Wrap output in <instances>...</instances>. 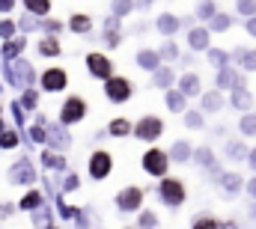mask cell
Wrapping results in <instances>:
<instances>
[{"instance_id": "6da1fadb", "label": "cell", "mask_w": 256, "mask_h": 229, "mask_svg": "<svg viewBox=\"0 0 256 229\" xmlns=\"http://www.w3.org/2000/svg\"><path fill=\"white\" fill-rule=\"evenodd\" d=\"M158 200H161L164 206H170V208H182L185 200H188V188H185V182L176 178V176L161 178V184H158Z\"/></svg>"}, {"instance_id": "7a4b0ae2", "label": "cell", "mask_w": 256, "mask_h": 229, "mask_svg": "<svg viewBox=\"0 0 256 229\" xmlns=\"http://www.w3.org/2000/svg\"><path fill=\"white\" fill-rule=\"evenodd\" d=\"M140 164H143V172H146V176H152V178H167L170 158H167V152H164V149H158V146H149V149L143 152Z\"/></svg>"}, {"instance_id": "3957f363", "label": "cell", "mask_w": 256, "mask_h": 229, "mask_svg": "<svg viewBox=\"0 0 256 229\" xmlns=\"http://www.w3.org/2000/svg\"><path fill=\"white\" fill-rule=\"evenodd\" d=\"M3 78L12 84V86H24V90H33V80H36V72L27 60H15V62H6L3 68Z\"/></svg>"}, {"instance_id": "277c9868", "label": "cell", "mask_w": 256, "mask_h": 229, "mask_svg": "<svg viewBox=\"0 0 256 229\" xmlns=\"http://www.w3.org/2000/svg\"><path fill=\"white\" fill-rule=\"evenodd\" d=\"M131 134L137 137V140H143V143H155L161 134H164V119L161 116H140L137 122H134V128H131Z\"/></svg>"}, {"instance_id": "5b68a950", "label": "cell", "mask_w": 256, "mask_h": 229, "mask_svg": "<svg viewBox=\"0 0 256 229\" xmlns=\"http://www.w3.org/2000/svg\"><path fill=\"white\" fill-rule=\"evenodd\" d=\"M131 96H134V84L128 78L114 74L110 80H104V98L110 104H126V102H131Z\"/></svg>"}, {"instance_id": "8992f818", "label": "cell", "mask_w": 256, "mask_h": 229, "mask_svg": "<svg viewBox=\"0 0 256 229\" xmlns=\"http://www.w3.org/2000/svg\"><path fill=\"white\" fill-rule=\"evenodd\" d=\"M84 62H86L90 78H96V80H110V78H114V62H110L108 54H102V51H90Z\"/></svg>"}, {"instance_id": "52a82bcc", "label": "cell", "mask_w": 256, "mask_h": 229, "mask_svg": "<svg viewBox=\"0 0 256 229\" xmlns=\"http://www.w3.org/2000/svg\"><path fill=\"white\" fill-rule=\"evenodd\" d=\"M84 116H86V102L80 98V96H68L63 102V108H60V125H78V122H84Z\"/></svg>"}, {"instance_id": "ba28073f", "label": "cell", "mask_w": 256, "mask_h": 229, "mask_svg": "<svg viewBox=\"0 0 256 229\" xmlns=\"http://www.w3.org/2000/svg\"><path fill=\"white\" fill-rule=\"evenodd\" d=\"M110 172H114V155L108 149H98V152L90 155V176H92V182H104Z\"/></svg>"}, {"instance_id": "9c48e42d", "label": "cell", "mask_w": 256, "mask_h": 229, "mask_svg": "<svg viewBox=\"0 0 256 229\" xmlns=\"http://www.w3.org/2000/svg\"><path fill=\"white\" fill-rule=\"evenodd\" d=\"M140 206H143V188L128 184V188H122V190L116 194V208H120V212L131 214V212H140Z\"/></svg>"}, {"instance_id": "30bf717a", "label": "cell", "mask_w": 256, "mask_h": 229, "mask_svg": "<svg viewBox=\"0 0 256 229\" xmlns=\"http://www.w3.org/2000/svg\"><path fill=\"white\" fill-rule=\"evenodd\" d=\"M66 86H68L66 68L54 66V68H45V72H42V90H45V92H63Z\"/></svg>"}, {"instance_id": "8fae6325", "label": "cell", "mask_w": 256, "mask_h": 229, "mask_svg": "<svg viewBox=\"0 0 256 229\" xmlns=\"http://www.w3.org/2000/svg\"><path fill=\"white\" fill-rule=\"evenodd\" d=\"M176 90H179L185 98H196V96H202V80H200L196 72H185V74H179Z\"/></svg>"}, {"instance_id": "7c38bea8", "label": "cell", "mask_w": 256, "mask_h": 229, "mask_svg": "<svg viewBox=\"0 0 256 229\" xmlns=\"http://www.w3.org/2000/svg\"><path fill=\"white\" fill-rule=\"evenodd\" d=\"M218 188L224 190V196H238V194L244 190V178H242L236 170H226V172H220Z\"/></svg>"}, {"instance_id": "4fadbf2b", "label": "cell", "mask_w": 256, "mask_h": 229, "mask_svg": "<svg viewBox=\"0 0 256 229\" xmlns=\"http://www.w3.org/2000/svg\"><path fill=\"white\" fill-rule=\"evenodd\" d=\"M9 182H15V184H33V182H36V170H33V164H30L27 158H21V161L9 170Z\"/></svg>"}, {"instance_id": "5bb4252c", "label": "cell", "mask_w": 256, "mask_h": 229, "mask_svg": "<svg viewBox=\"0 0 256 229\" xmlns=\"http://www.w3.org/2000/svg\"><path fill=\"white\" fill-rule=\"evenodd\" d=\"M208 45H212V33H208L206 24L188 30V48H191V51H208Z\"/></svg>"}, {"instance_id": "9a60e30c", "label": "cell", "mask_w": 256, "mask_h": 229, "mask_svg": "<svg viewBox=\"0 0 256 229\" xmlns=\"http://www.w3.org/2000/svg\"><path fill=\"white\" fill-rule=\"evenodd\" d=\"M224 104H226V102H224V92H218V90L200 96V114H220Z\"/></svg>"}, {"instance_id": "2e32d148", "label": "cell", "mask_w": 256, "mask_h": 229, "mask_svg": "<svg viewBox=\"0 0 256 229\" xmlns=\"http://www.w3.org/2000/svg\"><path fill=\"white\" fill-rule=\"evenodd\" d=\"M194 155V146L188 140H176L170 149H167V158H170V164H188Z\"/></svg>"}, {"instance_id": "e0dca14e", "label": "cell", "mask_w": 256, "mask_h": 229, "mask_svg": "<svg viewBox=\"0 0 256 229\" xmlns=\"http://www.w3.org/2000/svg\"><path fill=\"white\" fill-rule=\"evenodd\" d=\"M134 62H137L143 72H152V74L161 68V57H158V51H152V48H140L137 57H134Z\"/></svg>"}, {"instance_id": "ac0fdd59", "label": "cell", "mask_w": 256, "mask_h": 229, "mask_svg": "<svg viewBox=\"0 0 256 229\" xmlns=\"http://www.w3.org/2000/svg\"><path fill=\"white\" fill-rule=\"evenodd\" d=\"M230 104H232L236 110L250 114V108H254V92H250L248 86H236V90H232V96H230Z\"/></svg>"}, {"instance_id": "d6986e66", "label": "cell", "mask_w": 256, "mask_h": 229, "mask_svg": "<svg viewBox=\"0 0 256 229\" xmlns=\"http://www.w3.org/2000/svg\"><path fill=\"white\" fill-rule=\"evenodd\" d=\"M45 143H51L54 149H68V146H72V137L66 134L63 128H57V125H48V122H45Z\"/></svg>"}, {"instance_id": "ffe728a7", "label": "cell", "mask_w": 256, "mask_h": 229, "mask_svg": "<svg viewBox=\"0 0 256 229\" xmlns=\"http://www.w3.org/2000/svg\"><path fill=\"white\" fill-rule=\"evenodd\" d=\"M155 30H158L161 36H173L176 30H182V21H179L176 15H170V12H164V15L155 18Z\"/></svg>"}, {"instance_id": "44dd1931", "label": "cell", "mask_w": 256, "mask_h": 229, "mask_svg": "<svg viewBox=\"0 0 256 229\" xmlns=\"http://www.w3.org/2000/svg\"><path fill=\"white\" fill-rule=\"evenodd\" d=\"M176 80H179V74H176L170 66H161V68L152 74V86H158V90H164V92H167V90H170Z\"/></svg>"}, {"instance_id": "7402d4cb", "label": "cell", "mask_w": 256, "mask_h": 229, "mask_svg": "<svg viewBox=\"0 0 256 229\" xmlns=\"http://www.w3.org/2000/svg\"><path fill=\"white\" fill-rule=\"evenodd\" d=\"M191 161L196 164V167H202V170H208V167H214L218 164V158H214V149L206 143V146H196L191 155Z\"/></svg>"}, {"instance_id": "603a6c76", "label": "cell", "mask_w": 256, "mask_h": 229, "mask_svg": "<svg viewBox=\"0 0 256 229\" xmlns=\"http://www.w3.org/2000/svg\"><path fill=\"white\" fill-rule=\"evenodd\" d=\"M230 57H232V62H238L242 72H256V48H250V51L248 48H238Z\"/></svg>"}, {"instance_id": "cb8c5ba5", "label": "cell", "mask_w": 256, "mask_h": 229, "mask_svg": "<svg viewBox=\"0 0 256 229\" xmlns=\"http://www.w3.org/2000/svg\"><path fill=\"white\" fill-rule=\"evenodd\" d=\"M248 152H250V146L244 143V140H226V146H224V155H226V161H248Z\"/></svg>"}, {"instance_id": "d4e9b609", "label": "cell", "mask_w": 256, "mask_h": 229, "mask_svg": "<svg viewBox=\"0 0 256 229\" xmlns=\"http://www.w3.org/2000/svg\"><path fill=\"white\" fill-rule=\"evenodd\" d=\"M164 98H167V108H170L173 114H182V116L188 114V98H185L179 90H167Z\"/></svg>"}, {"instance_id": "484cf974", "label": "cell", "mask_w": 256, "mask_h": 229, "mask_svg": "<svg viewBox=\"0 0 256 229\" xmlns=\"http://www.w3.org/2000/svg\"><path fill=\"white\" fill-rule=\"evenodd\" d=\"M24 45H27V39H24V36H18V39H12V42H6V45H3L0 57H6V62H15L18 54L24 51Z\"/></svg>"}, {"instance_id": "4316f807", "label": "cell", "mask_w": 256, "mask_h": 229, "mask_svg": "<svg viewBox=\"0 0 256 229\" xmlns=\"http://www.w3.org/2000/svg\"><path fill=\"white\" fill-rule=\"evenodd\" d=\"M68 30L84 36V33H90V30H92V18H90V15H84V12H78V15H72V18H68Z\"/></svg>"}, {"instance_id": "83f0119b", "label": "cell", "mask_w": 256, "mask_h": 229, "mask_svg": "<svg viewBox=\"0 0 256 229\" xmlns=\"http://www.w3.org/2000/svg\"><path fill=\"white\" fill-rule=\"evenodd\" d=\"M39 54H42V57H60V54H63L60 39H57V36H45V39L39 42Z\"/></svg>"}, {"instance_id": "f1b7e54d", "label": "cell", "mask_w": 256, "mask_h": 229, "mask_svg": "<svg viewBox=\"0 0 256 229\" xmlns=\"http://www.w3.org/2000/svg\"><path fill=\"white\" fill-rule=\"evenodd\" d=\"M131 128H134V125L128 122L126 116H116V119L108 125V134H110V137H131Z\"/></svg>"}, {"instance_id": "f546056e", "label": "cell", "mask_w": 256, "mask_h": 229, "mask_svg": "<svg viewBox=\"0 0 256 229\" xmlns=\"http://www.w3.org/2000/svg\"><path fill=\"white\" fill-rule=\"evenodd\" d=\"M206 27H208V33H226V30L232 27V18H230L226 12H218V15H214Z\"/></svg>"}, {"instance_id": "4dcf8cb0", "label": "cell", "mask_w": 256, "mask_h": 229, "mask_svg": "<svg viewBox=\"0 0 256 229\" xmlns=\"http://www.w3.org/2000/svg\"><path fill=\"white\" fill-rule=\"evenodd\" d=\"M134 229H158V214L152 208H140L137 212V226Z\"/></svg>"}, {"instance_id": "1f68e13d", "label": "cell", "mask_w": 256, "mask_h": 229, "mask_svg": "<svg viewBox=\"0 0 256 229\" xmlns=\"http://www.w3.org/2000/svg\"><path fill=\"white\" fill-rule=\"evenodd\" d=\"M42 164H45L48 170H66V158L60 152H54V149H45V152H42Z\"/></svg>"}, {"instance_id": "d6a6232c", "label": "cell", "mask_w": 256, "mask_h": 229, "mask_svg": "<svg viewBox=\"0 0 256 229\" xmlns=\"http://www.w3.org/2000/svg\"><path fill=\"white\" fill-rule=\"evenodd\" d=\"M208 62L220 72V68H230V66H232V57H230L226 51H220V48H212V51H208Z\"/></svg>"}, {"instance_id": "836d02e7", "label": "cell", "mask_w": 256, "mask_h": 229, "mask_svg": "<svg viewBox=\"0 0 256 229\" xmlns=\"http://www.w3.org/2000/svg\"><path fill=\"white\" fill-rule=\"evenodd\" d=\"M158 57H161V62H173V60H179V45H176L173 39H167V42L158 48Z\"/></svg>"}, {"instance_id": "e575fe53", "label": "cell", "mask_w": 256, "mask_h": 229, "mask_svg": "<svg viewBox=\"0 0 256 229\" xmlns=\"http://www.w3.org/2000/svg\"><path fill=\"white\" fill-rule=\"evenodd\" d=\"M238 131H242L244 137H256V114H254V110L238 119Z\"/></svg>"}, {"instance_id": "d590c367", "label": "cell", "mask_w": 256, "mask_h": 229, "mask_svg": "<svg viewBox=\"0 0 256 229\" xmlns=\"http://www.w3.org/2000/svg\"><path fill=\"white\" fill-rule=\"evenodd\" d=\"M39 206H42V194H39V190H30V194L21 196V202H18L21 212H33V208H39Z\"/></svg>"}, {"instance_id": "8d00e7d4", "label": "cell", "mask_w": 256, "mask_h": 229, "mask_svg": "<svg viewBox=\"0 0 256 229\" xmlns=\"http://www.w3.org/2000/svg\"><path fill=\"white\" fill-rule=\"evenodd\" d=\"M191 229H220V220L212 218V214H196L194 224H191Z\"/></svg>"}, {"instance_id": "74e56055", "label": "cell", "mask_w": 256, "mask_h": 229, "mask_svg": "<svg viewBox=\"0 0 256 229\" xmlns=\"http://www.w3.org/2000/svg\"><path fill=\"white\" fill-rule=\"evenodd\" d=\"M24 9H27L30 15H48V12H51V3H48V0H27Z\"/></svg>"}, {"instance_id": "f35d334b", "label": "cell", "mask_w": 256, "mask_h": 229, "mask_svg": "<svg viewBox=\"0 0 256 229\" xmlns=\"http://www.w3.org/2000/svg\"><path fill=\"white\" fill-rule=\"evenodd\" d=\"M214 15H218V3H196V18H200V21L208 24Z\"/></svg>"}, {"instance_id": "ab89813d", "label": "cell", "mask_w": 256, "mask_h": 229, "mask_svg": "<svg viewBox=\"0 0 256 229\" xmlns=\"http://www.w3.org/2000/svg\"><path fill=\"white\" fill-rule=\"evenodd\" d=\"M185 125H188L191 131H200V128H206V119H202L200 110H188V114H185Z\"/></svg>"}, {"instance_id": "60d3db41", "label": "cell", "mask_w": 256, "mask_h": 229, "mask_svg": "<svg viewBox=\"0 0 256 229\" xmlns=\"http://www.w3.org/2000/svg\"><path fill=\"white\" fill-rule=\"evenodd\" d=\"M18 104H21V110H33V108L39 104V92H36V90H24V98H21Z\"/></svg>"}, {"instance_id": "b9f144b4", "label": "cell", "mask_w": 256, "mask_h": 229, "mask_svg": "<svg viewBox=\"0 0 256 229\" xmlns=\"http://www.w3.org/2000/svg\"><path fill=\"white\" fill-rule=\"evenodd\" d=\"M15 146H18V131H9L6 128L0 134V149H15Z\"/></svg>"}, {"instance_id": "7bdbcfd3", "label": "cell", "mask_w": 256, "mask_h": 229, "mask_svg": "<svg viewBox=\"0 0 256 229\" xmlns=\"http://www.w3.org/2000/svg\"><path fill=\"white\" fill-rule=\"evenodd\" d=\"M15 30H18L15 21H9V18L0 21V36H3V42H12V39H15Z\"/></svg>"}, {"instance_id": "ee69618b", "label": "cell", "mask_w": 256, "mask_h": 229, "mask_svg": "<svg viewBox=\"0 0 256 229\" xmlns=\"http://www.w3.org/2000/svg\"><path fill=\"white\" fill-rule=\"evenodd\" d=\"M104 45L114 51V48H120L122 45V33L120 30H104Z\"/></svg>"}, {"instance_id": "f6af8a7d", "label": "cell", "mask_w": 256, "mask_h": 229, "mask_svg": "<svg viewBox=\"0 0 256 229\" xmlns=\"http://www.w3.org/2000/svg\"><path fill=\"white\" fill-rule=\"evenodd\" d=\"M236 12H238V15H244V18L250 21V18H256V3H250V0H244V3H236Z\"/></svg>"}, {"instance_id": "bcb514c9", "label": "cell", "mask_w": 256, "mask_h": 229, "mask_svg": "<svg viewBox=\"0 0 256 229\" xmlns=\"http://www.w3.org/2000/svg\"><path fill=\"white\" fill-rule=\"evenodd\" d=\"M110 9H114V18H120V21H122V18H126L128 12H134L137 6H134V3H114Z\"/></svg>"}, {"instance_id": "7dc6e473", "label": "cell", "mask_w": 256, "mask_h": 229, "mask_svg": "<svg viewBox=\"0 0 256 229\" xmlns=\"http://www.w3.org/2000/svg\"><path fill=\"white\" fill-rule=\"evenodd\" d=\"M39 27H42V30H48L51 36H57V33L63 30V24H60V21H54V18H45V21H39Z\"/></svg>"}, {"instance_id": "c3c4849f", "label": "cell", "mask_w": 256, "mask_h": 229, "mask_svg": "<svg viewBox=\"0 0 256 229\" xmlns=\"http://www.w3.org/2000/svg\"><path fill=\"white\" fill-rule=\"evenodd\" d=\"M27 137H30V143H45V125H33Z\"/></svg>"}, {"instance_id": "681fc988", "label": "cell", "mask_w": 256, "mask_h": 229, "mask_svg": "<svg viewBox=\"0 0 256 229\" xmlns=\"http://www.w3.org/2000/svg\"><path fill=\"white\" fill-rule=\"evenodd\" d=\"M78 188H80V178H78L74 172H68V176H66V182H63V190L72 194V190H78Z\"/></svg>"}, {"instance_id": "f907efd6", "label": "cell", "mask_w": 256, "mask_h": 229, "mask_svg": "<svg viewBox=\"0 0 256 229\" xmlns=\"http://www.w3.org/2000/svg\"><path fill=\"white\" fill-rule=\"evenodd\" d=\"M244 194H248V196L256 202V176H250V178L244 182Z\"/></svg>"}, {"instance_id": "816d5d0a", "label": "cell", "mask_w": 256, "mask_h": 229, "mask_svg": "<svg viewBox=\"0 0 256 229\" xmlns=\"http://www.w3.org/2000/svg\"><path fill=\"white\" fill-rule=\"evenodd\" d=\"M36 27H39V21H36L33 15H27V18L21 21V30H24V33H30V30H36Z\"/></svg>"}, {"instance_id": "f5cc1de1", "label": "cell", "mask_w": 256, "mask_h": 229, "mask_svg": "<svg viewBox=\"0 0 256 229\" xmlns=\"http://www.w3.org/2000/svg\"><path fill=\"white\" fill-rule=\"evenodd\" d=\"M12 114H15V125L21 128V125H24V110H21V104H18V102H12Z\"/></svg>"}, {"instance_id": "db71d44e", "label": "cell", "mask_w": 256, "mask_h": 229, "mask_svg": "<svg viewBox=\"0 0 256 229\" xmlns=\"http://www.w3.org/2000/svg\"><path fill=\"white\" fill-rule=\"evenodd\" d=\"M12 212H15V206H12V202H3V206H0V218H9Z\"/></svg>"}, {"instance_id": "11a10c76", "label": "cell", "mask_w": 256, "mask_h": 229, "mask_svg": "<svg viewBox=\"0 0 256 229\" xmlns=\"http://www.w3.org/2000/svg\"><path fill=\"white\" fill-rule=\"evenodd\" d=\"M248 167H250V170H254V176H256V149H250V152H248Z\"/></svg>"}, {"instance_id": "9f6ffc18", "label": "cell", "mask_w": 256, "mask_h": 229, "mask_svg": "<svg viewBox=\"0 0 256 229\" xmlns=\"http://www.w3.org/2000/svg\"><path fill=\"white\" fill-rule=\"evenodd\" d=\"M15 9V0H0V12H12Z\"/></svg>"}, {"instance_id": "6f0895ef", "label": "cell", "mask_w": 256, "mask_h": 229, "mask_svg": "<svg viewBox=\"0 0 256 229\" xmlns=\"http://www.w3.org/2000/svg\"><path fill=\"white\" fill-rule=\"evenodd\" d=\"M244 30H248V33H250V36L256 39V18H250V21H244Z\"/></svg>"}, {"instance_id": "680465c9", "label": "cell", "mask_w": 256, "mask_h": 229, "mask_svg": "<svg viewBox=\"0 0 256 229\" xmlns=\"http://www.w3.org/2000/svg\"><path fill=\"white\" fill-rule=\"evenodd\" d=\"M220 229H238V224L232 218H226V220H220Z\"/></svg>"}, {"instance_id": "91938a15", "label": "cell", "mask_w": 256, "mask_h": 229, "mask_svg": "<svg viewBox=\"0 0 256 229\" xmlns=\"http://www.w3.org/2000/svg\"><path fill=\"white\" fill-rule=\"evenodd\" d=\"M248 218H250V220H256V202H250V208H248Z\"/></svg>"}, {"instance_id": "94428289", "label": "cell", "mask_w": 256, "mask_h": 229, "mask_svg": "<svg viewBox=\"0 0 256 229\" xmlns=\"http://www.w3.org/2000/svg\"><path fill=\"white\" fill-rule=\"evenodd\" d=\"M3 131H6V122H3V116H0V134H3Z\"/></svg>"}, {"instance_id": "6125c7cd", "label": "cell", "mask_w": 256, "mask_h": 229, "mask_svg": "<svg viewBox=\"0 0 256 229\" xmlns=\"http://www.w3.org/2000/svg\"><path fill=\"white\" fill-rule=\"evenodd\" d=\"M45 229H57V226H45Z\"/></svg>"}, {"instance_id": "be15d7a7", "label": "cell", "mask_w": 256, "mask_h": 229, "mask_svg": "<svg viewBox=\"0 0 256 229\" xmlns=\"http://www.w3.org/2000/svg\"><path fill=\"white\" fill-rule=\"evenodd\" d=\"M126 229H134V226H126Z\"/></svg>"}, {"instance_id": "e7e4bbea", "label": "cell", "mask_w": 256, "mask_h": 229, "mask_svg": "<svg viewBox=\"0 0 256 229\" xmlns=\"http://www.w3.org/2000/svg\"><path fill=\"white\" fill-rule=\"evenodd\" d=\"M0 110H3V108H0Z\"/></svg>"}]
</instances>
